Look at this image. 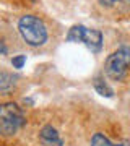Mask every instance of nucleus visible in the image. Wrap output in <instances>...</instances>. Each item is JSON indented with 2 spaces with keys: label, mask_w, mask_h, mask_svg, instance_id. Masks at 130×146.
Segmentation results:
<instances>
[{
  "label": "nucleus",
  "mask_w": 130,
  "mask_h": 146,
  "mask_svg": "<svg viewBox=\"0 0 130 146\" xmlns=\"http://www.w3.org/2000/svg\"><path fill=\"white\" fill-rule=\"evenodd\" d=\"M26 63V55H16L11 58V65L15 68H23V65Z\"/></svg>",
  "instance_id": "nucleus-9"
},
{
  "label": "nucleus",
  "mask_w": 130,
  "mask_h": 146,
  "mask_svg": "<svg viewBox=\"0 0 130 146\" xmlns=\"http://www.w3.org/2000/svg\"><path fill=\"white\" fill-rule=\"evenodd\" d=\"M68 42H83L91 52L98 54L103 49V34L98 29L86 28L83 25H75L68 29L67 34Z\"/></svg>",
  "instance_id": "nucleus-3"
},
{
  "label": "nucleus",
  "mask_w": 130,
  "mask_h": 146,
  "mask_svg": "<svg viewBox=\"0 0 130 146\" xmlns=\"http://www.w3.org/2000/svg\"><path fill=\"white\" fill-rule=\"evenodd\" d=\"M39 138H41V143L44 146H63V141L60 138V135H59L57 130L52 125L42 127L41 133H39Z\"/></svg>",
  "instance_id": "nucleus-5"
},
{
  "label": "nucleus",
  "mask_w": 130,
  "mask_h": 146,
  "mask_svg": "<svg viewBox=\"0 0 130 146\" xmlns=\"http://www.w3.org/2000/svg\"><path fill=\"white\" fill-rule=\"evenodd\" d=\"M120 0H99V3L101 5H106V7H112L115 5V3H119Z\"/></svg>",
  "instance_id": "nucleus-10"
},
{
  "label": "nucleus",
  "mask_w": 130,
  "mask_h": 146,
  "mask_svg": "<svg viewBox=\"0 0 130 146\" xmlns=\"http://www.w3.org/2000/svg\"><path fill=\"white\" fill-rule=\"evenodd\" d=\"M18 31L31 47H39L47 41V28L34 15H25L18 20Z\"/></svg>",
  "instance_id": "nucleus-1"
},
{
  "label": "nucleus",
  "mask_w": 130,
  "mask_h": 146,
  "mask_svg": "<svg viewBox=\"0 0 130 146\" xmlns=\"http://www.w3.org/2000/svg\"><path fill=\"white\" fill-rule=\"evenodd\" d=\"M93 86H94V89H96V93L104 96V98H112V96H114V91L109 88V84L106 83L101 76H96V78L93 80Z\"/></svg>",
  "instance_id": "nucleus-7"
},
{
  "label": "nucleus",
  "mask_w": 130,
  "mask_h": 146,
  "mask_svg": "<svg viewBox=\"0 0 130 146\" xmlns=\"http://www.w3.org/2000/svg\"><path fill=\"white\" fill-rule=\"evenodd\" d=\"M15 76L11 73L0 72V93H10L11 89L15 88Z\"/></svg>",
  "instance_id": "nucleus-6"
},
{
  "label": "nucleus",
  "mask_w": 130,
  "mask_h": 146,
  "mask_svg": "<svg viewBox=\"0 0 130 146\" xmlns=\"http://www.w3.org/2000/svg\"><path fill=\"white\" fill-rule=\"evenodd\" d=\"M23 125H25V115L18 106L13 102L0 104V130L5 135L15 133Z\"/></svg>",
  "instance_id": "nucleus-4"
},
{
  "label": "nucleus",
  "mask_w": 130,
  "mask_h": 146,
  "mask_svg": "<svg viewBox=\"0 0 130 146\" xmlns=\"http://www.w3.org/2000/svg\"><path fill=\"white\" fill-rule=\"evenodd\" d=\"M130 70V47L124 46L112 52L109 57L106 58L104 63V72L114 81H120L127 76Z\"/></svg>",
  "instance_id": "nucleus-2"
},
{
  "label": "nucleus",
  "mask_w": 130,
  "mask_h": 146,
  "mask_svg": "<svg viewBox=\"0 0 130 146\" xmlns=\"http://www.w3.org/2000/svg\"><path fill=\"white\" fill-rule=\"evenodd\" d=\"M91 146H129V145H114L103 133H94L93 138H91Z\"/></svg>",
  "instance_id": "nucleus-8"
},
{
  "label": "nucleus",
  "mask_w": 130,
  "mask_h": 146,
  "mask_svg": "<svg viewBox=\"0 0 130 146\" xmlns=\"http://www.w3.org/2000/svg\"><path fill=\"white\" fill-rule=\"evenodd\" d=\"M129 2H130V0H129Z\"/></svg>",
  "instance_id": "nucleus-12"
},
{
  "label": "nucleus",
  "mask_w": 130,
  "mask_h": 146,
  "mask_svg": "<svg viewBox=\"0 0 130 146\" xmlns=\"http://www.w3.org/2000/svg\"><path fill=\"white\" fill-rule=\"evenodd\" d=\"M7 52H8V49H7L5 42H3V41H2V39H0V54H2V55H5Z\"/></svg>",
  "instance_id": "nucleus-11"
}]
</instances>
